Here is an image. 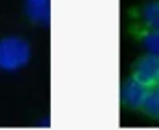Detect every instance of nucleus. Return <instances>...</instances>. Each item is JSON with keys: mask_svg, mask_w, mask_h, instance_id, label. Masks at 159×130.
I'll return each mask as SVG.
<instances>
[{"mask_svg": "<svg viewBox=\"0 0 159 130\" xmlns=\"http://www.w3.org/2000/svg\"><path fill=\"white\" fill-rule=\"evenodd\" d=\"M31 59V46L20 37L0 39V69L12 73L24 68Z\"/></svg>", "mask_w": 159, "mask_h": 130, "instance_id": "nucleus-1", "label": "nucleus"}, {"mask_svg": "<svg viewBox=\"0 0 159 130\" xmlns=\"http://www.w3.org/2000/svg\"><path fill=\"white\" fill-rule=\"evenodd\" d=\"M134 78L147 88L159 83V56L144 54L134 64Z\"/></svg>", "mask_w": 159, "mask_h": 130, "instance_id": "nucleus-2", "label": "nucleus"}, {"mask_svg": "<svg viewBox=\"0 0 159 130\" xmlns=\"http://www.w3.org/2000/svg\"><path fill=\"white\" fill-rule=\"evenodd\" d=\"M147 91H149V88L146 85H142L135 78H130L124 81L122 88H120V100L127 108H142Z\"/></svg>", "mask_w": 159, "mask_h": 130, "instance_id": "nucleus-3", "label": "nucleus"}, {"mask_svg": "<svg viewBox=\"0 0 159 130\" xmlns=\"http://www.w3.org/2000/svg\"><path fill=\"white\" fill-rule=\"evenodd\" d=\"M25 15L36 24L46 25L51 17V0H25Z\"/></svg>", "mask_w": 159, "mask_h": 130, "instance_id": "nucleus-4", "label": "nucleus"}, {"mask_svg": "<svg viewBox=\"0 0 159 130\" xmlns=\"http://www.w3.org/2000/svg\"><path fill=\"white\" fill-rule=\"evenodd\" d=\"M141 19L149 29H159V0L147 2L142 7Z\"/></svg>", "mask_w": 159, "mask_h": 130, "instance_id": "nucleus-5", "label": "nucleus"}, {"mask_svg": "<svg viewBox=\"0 0 159 130\" xmlns=\"http://www.w3.org/2000/svg\"><path fill=\"white\" fill-rule=\"evenodd\" d=\"M142 110L151 118H157L159 120V85L149 88L147 96H146L144 105H142Z\"/></svg>", "mask_w": 159, "mask_h": 130, "instance_id": "nucleus-6", "label": "nucleus"}, {"mask_svg": "<svg viewBox=\"0 0 159 130\" xmlns=\"http://www.w3.org/2000/svg\"><path fill=\"white\" fill-rule=\"evenodd\" d=\"M142 46L147 51V54L159 56V29H149V32L144 34Z\"/></svg>", "mask_w": 159, "mask_h": 130, "instance_id": "nucleus-7", "label": "nucleus"}, {"mask_svg": "<svg viewBox=\"0 0 159 130\" xmlns=\"http://www.w3.org/2000/svg\"><path fill=\"white\" fill-rule=\"evenodd\" d=\"M157 85H159V83H157Z\"/></svg>", "mask_w": 159, "mask_h": 130, "instance_id": "nucleus-8", "label": "nucleus"}]
</instances>
